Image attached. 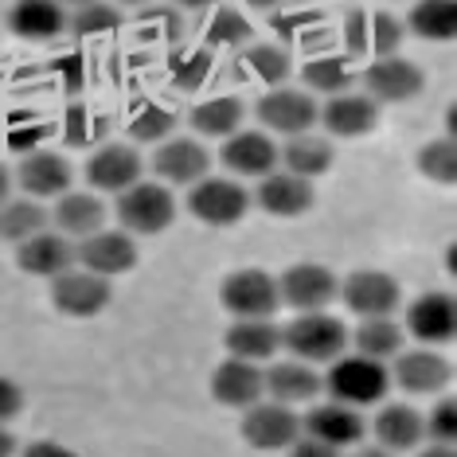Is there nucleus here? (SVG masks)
<instances>
[{
  "mask_svg": "<svg viewBox=\"0 0 457 457\" xmlns=\"http://www.w3.org/2000/svg\"><path fill=\"white\" fill-rule=\"evenodd\" d=\"M320 387H328L332 403H345V407H368L379 403L391 387V371L379 360L368 356H337L328 368V376L320 379Z\"/></svg>",
  "mask_w": 457,
  "mask_h": 457,
  "instance_id": "nucleus-1",
  "label": "nucleus"
},
{
  "mask_svg": "<svg viewBox=\"0 0 457 457\" xmlns=\"http://www.w3.org/2000/svg\"><path fill=\"white\" fill-rule=\"evenodd\" d=\"M348 332L328 313H297L282 328V348L301 363H332L345 352Z\"/></svg>",
  "mask_w": 457,
  "mask_h": 457,
  "instance_id": "nucleus-2",
  "label": "nucleus"
},
{
  "mask_svg": "<svg viewBox=\"0 0 457 457\" xmlns=\"http://www.w3.org/2000/svg\"><path fill=\"white\" fill-rule=\"evenodd\" d=\"M251 192L231 176H204L188 192V212L207 227H231L246 215Z\"/></svg>",
  "mask_w": 457,
  "mask_h": 457,
  "instance_id": "nucleus-3",
  "label": "nucleus"
},
{
  "mask_svg": "<svg viewBox=\"0 0 457 457\" xmlns=\"http://www.w3.org/2000/svg\"><path fill=\"white\" fill-rule=\"evenodd\" d=\"M220 301L235 320L251 317H274L282 297H278V278H270L266 270H235L223 278Z\"/></svg>",
  "mask_w": 457,
  "mask_h": 457,
  "instance_id": "nucleus-4",
  "label": "nucleus"
},
{
  "mask_svg": "<svg viewBox=\"0 0 457 457\" xmlns=\"http://www.w3.org/2000/svg\"><path fill=\"white\" fill-rule=\"evenodd\" d=\"M118 220L126 231L137 235H161L164 227L176 220V200L164 184H149L137 180L133 188L118 195Z\"/></svg>",
  "mask_w": 457,
  "mask_h": 457,
  "instance_id": "nucleus-5",
  "label": "nucleus"
},
{
  "mask_svg": "<svg viewBox=\"0 0 457 457\" xmlns=\"http://www.w3.org/2000/svg\"><path fill=\"white\" fill-rule=\"evenodd\" d=\"M337 294H340L337 274L320 262H297L278 278V297H282V305L297 309V313H325L337 301Z\"/></svg>",
  "mask_w": 457,
  "mask_h": 457,
  "instance_id": "nucleus-6",
  "label": "nucleus"
},
{
  "mask_svg": "<svg viewBox=\"0 0 457 457\" xmlns=\"http://www.w3.org/2000/svg\"><path fill=\"white\" fill-rule=\"evenodd\" d=\"M317 102L305 95V90H289V87H270L262 98H258V121L274 133H286V137H297V133H309L317 126Z\"/></svg>",
  "mask_w": 457,
  "mask_h": 457,
  "instance_id": "nucleus-7",
  "label": "nucleus"
},
{
  "mask_svg": "<svg viewBox=\"0 0 457 457\" xmlns=\"http://www.w3.org/2000/svg\"><path fill=\"white\" fill-rule=\"evenodd\" d=\"M110 278H98L90 270H75L51 278V305L67 317H98L110 305Z\"/></svg>",
  "mask_w": 457,
  "mask_h": 457,
  "instance_id": "nucleus-8",
  "label": "nucleus"
},
{
  "mask_svg": "<svg viewBox=\"0 0 457 457\" xmlns=\"http://www.w3.org/2000/svg\"><path fill=\"white\" fill-rule=\"evenodd\" d=\"M243 438L251 442L254 450H266V453L289 450V445L301 438V419L286 403H254V407H246Z\"/></svg>",
  "mask_w": 457,
  "mask_h": 457,
  "instance_id": "nucleus-9",
  "label": "nucleus"
},
{
  "mask_svg": "<svg viewBox=\"0 0 457 457\" xmlns=\"http://www.w3.org/2000/svg\"><path fill=\"white\" fill-rule=\"evenodd\" d=\"M340 297L356 317H391L399 309V282L383 270H356L340 282Z\"/></svg>",
  "mask_w": 457,
  "mask_h": 457,
  "instance_id": "nucleus-10",
  "label": "nucleus"
},
{
  "mask_svg": "<svg viewBox=\"0 0 457 457\" xmlns=\"http://www.w3.org/2000/svg\"><path fill=\"white\" fill-rule=\"evenodd\" d=\"M145 172V161L141 153L133 149V145H102V149L95 153V157L87 161V184L95 192H113L121 195L126 188H133V184L141 180Z\"/></svg>",
  "mask_w": 457,
  "mask_h": 457,
  "instance_id": "nucleus-11",
  "label": "nucleus"
},
{
  "mask_svg": "<svg viewBox=\"0 0 457 457\" xmlns=\"http://www.w3.org/2000/svg\"><path fill=\"white\" fill-rule=\"evenodd\" d=\"M75 262H82V270H90L98 278L129 274L133 262H137V243L126 231H95L79 243Z\"/></svg>",
  "mask_w": 457,
  "mask_h": 457,
  "instance_id": "nucleus-12",
  "label": "nucleus"
},
{
  "mask_svg": "<svg viewBox=\"0 0 457 457\" xmlns=\"http://www.w3.org/2000/svg\"><path fill=\"white\" fill-rule=\"evenodd\" d=\"M363 87L371 102H411L422 90V71L403 55H383L363 71Z\"/></svg>",
  "mask_w": 457,
  "mask_h": 457,
  "instance_id": "nucleus-13",
  "label": "nucleus"
},
{
  "mask_svg": "<svg viewBox=\"0 0 457 457\" xmlns=\"http://www.w3.org/2000/svg\"><path fill=\"white\" fill-rule=\"evenodd\" d=\"M153 172H157L164 184H188L192 188L195 180L212 176V153L192 137L161 141V149L153 153Z\"/></svg>",
  "mask_w": 457,
  "mask_h": 457,
  "instance_id": "nucleus-14",
  "label": "nucleus"
},
{
  "mask_svg": "<svg viewBox=\"0 0 457 457\" xmlns=\"http://www.w3.org/2000/svg\"><path fill=\"white\" fill-rule=\"evenodd\" d=\"M345 39L356 55H399L403 24L391 12H352L345 20Z\"/></svg>",
  "mask_w": 457,
  "mask_h": 457,
  "instance_id": "nucleus-15",
  "label": "nucleus"
},
{
  "mask_svg": "<svg viewBox=\"0 0 457 457\" xmlns=\"http://www.w3.org/2000/svg\"><path fill=\"white\" fill-rule=\"evenodd\" d=\"M251 200L262 207L266 215H278V220H294V215H305L313 207V180L294 172H270L258 180V192Z\"/></svg>",
  "mask_w": 457,
  "mask_h": 457,
  "instance_id": "nucleus-16",
  "label": "nucleus"
},
{
  "mask_svg": "<svg viewBox=\"0 0 457 457\" xmlns=\"http://www.w3.org/2000/svg\"><path fill=\"white\" fill-rule=\"evenodd\" d=\"M212 395L215 403L223 407H235V411H246L254 403H262L266 395V379H262V368L251 360H223L212 376Z\"/></svg>",
  "mask_w": 457,
  "mask_h": 457,
  "instance_id": "nucleus-17",
  "label": "nucleus"
},
{
  "mask_svg": "<svg viewBox=\"0 0 457 457\" xmlns=\"http://www.w3.org/2000/svg\"><path fill=\"white\" fill-rule=\"evenodd\" d=\"M407 332L422 345H450L457 332V305L450 294H422L407 309Z\"/></svg>",
  "mask_w": 457,
  "mask_h": 457,
  "instance_id": "nucleus-18",
  "label": "nucleus"
},
{
  "mask_svg": "<svg viewBox=\"0 0 457 457\" xmlns=\"http://www.w3.org/2000/svg\"><path fill=\"white\" fill-rule=\"evenodd\" d=\"M301 430H305V438L345 450V445H356L363 438V419L356 407H345V403H320L301 419Z\"/></svg>",
  "mask_w": 457,
  "mask_h": 457,
  "instance_id": "nucleus-19",
  "label": "nucleus"
},
{
  "mask_svg": "<svg viewBox=\"0 0 457 457\" xmlns=\"http://www.w3.org/2000/svg\"><path fill=\"white\" fill-rule=\"evenodd\" d=\"M220 161H223L235 176H254V180H262V176L274 172V164H278V149H274V141H270L266 133L235 129L231 137L223 141Z\"/></svg>",
  "mask_w": 457,
  "mask_h": 457,
  "instance_id": "nucleus-20",
  "label": "nucleus"
},
{
  "mask_svg": "<svg viewBox=\"0 0 457 457\" xmlns=\"http://www.w3.org/2000/svg\"><path fill=\"white\" fill-rule=\"evenodd\" d=\"M16 266L32 278H59L75 266V246L67 243V235L39 231L16 246Z\"/></svg>",
  "mask_w": 457,
  "mask_h": 457,
  "instance_id": "nucleus-21",
  "label": "nucleus"
},
{
  "mask_svg": "<svg viewBox=\"0 0 457 457\" xmlns=\"http://www.w3.org/2000/svg\"><path fill=\"white\" fill-rule=\"evenodd\" d=\"M450 376L453 371H450V363H445V356H438V352H430V348L403 352V356H395V368H391V379L411 395L442 391L445 383H450Z\"/></svg>",
  "mask_w": 457,
  "mask_h": 457,
  "instance_id": "nucleus-22",
  "label": "nucleus"
},
{
  "mask_svg": "<svg viewBox=\"0 0 457 457\" xmlns=\"http://www.w3.org/2000/svg\"><path fill=\"white\" fill-rule=\"evenodd\" d=\"M317 121H325V129L332 137H363L368 129H376L379 106L368 95H337L317 110Z\"/></svg>",
  "mask_w": 457,
  "mask_h": 457,
  "instance_id": "nucleus-23",
  "label": "nucleus"
},
{
  "mask_svg": "<svg viewBox=\"0 0 457 457\" xmlns=\"http://www.w3.org/2000/svg\"><path fill=\"white\" fill-rule=\"evenodd\" d=\"M71 164L59 157V153H51V149H36V153H28L24 161H20V172H16V180H20V188H24L28 195H36V200H47V195H63L71 192Z\"/></svg>",
  "mask_w": 457,
  "mask_h": 457,
  "instance_id": "nucleus-24",
  "label": "nucleus"
},
{
  "mask_svg": "<svg viewBox=\"0 0 457 457\" xmlns=\"http://www.w3.org/2000/svg\"><path fill=\"white\" fill-rule=\"evenodd\" d=\"M8 28L20 39H55L67 32V12L59 0H16L8 8Z\"/></svg>",
  "mask_w": 457,
  "mask_h": 457,
  "instance_id": "nucleus-25",
  "label": "nucleus"
},
{
  "mask_svg": "<svg viewBox=\"0 0 457 457\" xmlns=\"http://www.w3.org/2000/svg\"><path fill=\"white\" fill-rule=\"evenodd\" d=\"M227 352L235 360H251V363H262L270 360L278 348H282V328L270 325V317H251V320H235L223 337Z\"/></svg>",
  "mask_w": 457,
  "mask_h": 457,
  "instance_id": "nucleus-26",
  "label": "nucleus"
},
{
  "mask_svg": "<svg viewBox=\"0 0 457 457\" xmlns=\"http://www.w3.org/2000/svg\"><path fill=\"white\" fill-rule=\"evenodd\" d=\"M262 379H266V391L274 395V403H286V407H294V403H309L320 391V376L301 360L274 363L270 371H262Z\"/></svg>",
  "mask_w": 457,
  "mask_h": 457,
  "instance_id": "nucleus-27",
  "label": "nucleus"
},
{
  "mask_svg": "<svg viewBox=\"0 0 457 457\" xmlns=\"http://www.w3.org/2000/svg\"><path fill=\"white\" fill-rule=\"evenodd\" d=\"M51 220L63 235H75V238H87L102 231V220H106V207H102L98 195L90 192H63L51 212Z\"/></svg>",
  "mask_w": 457,
  "mask_h": 457,
  "instance_id": "nucleus-28",
  "label": "nucleus"
},
{
  "mask_svg": "<svg viewBox=\"0 0 457 457\" xmlns=\"http://www.w3.org/2000/svg\"><path fill=\"white\" fill-rule=\"evenodd\" d=\"M376 438L383 450H414L422 442V414L407 403H391L376 414Z\"/></svg>",
  "mask_w": 457,
  "mask_h": 457,
  "instance_id": "nucleus-29",
  "label": "nucleus"
},
{
  "mask_svg": "<svg viewBox=\"0 0 457 457\" xmlns=\"http://www.w3.org/2000/svg\"><path fill=\"white\" fill-rule=\"evenodd\" d=\"M188 121L200 137H231V133L243 126V98H235V95L204 98L200 106L188 113Z\"/></svg>",
  "mask_w": 457,
  "mask_h": 457,
  "instance_id": "nucleus-30",
  "label": "nucleus"
},
{
  "mask_svg": "<svg viewBox=\"0 0 457 457\" xmlns=\"http://www.w3.org/2000/svg\"><path fill=\"white\" fill-rule=\"evenodd\" d=\"M411 32L430 44H445L457 32V0H419L411 8Z\"/></svg>",
  "mask_w": 457,
  "mask_h": 457,
  "instance_id": "nucleus-31",
  "label": "nucleus"
},
{
  "mask_svg": "<svg viewBox=\"0 0 457 457\" xmlns=\"http://www.w3.org/2000/svg\"><path fill=\"white\" fill-rule=\"evenodd\" d=\"M278 161L286 164V172L313 180V176L328 172V164H332V145L320 141V137H309V133H297V137H289V145H286L282 153H278Z\"/></svg>",
  "mask_w": 457,
  "mask_h": 457,
  "instance_id": "nucleus-32",
  "label": "nucleus"
},
{
  "mask_svg": "<svg viewBox=\"0 0 457 457\" xmlns=\"http://www.w3.org/2000/svg\"><path fill=\"white\" fill-rule=\"evenodd\" d=\"M51 215L39 207L36 200H4L0 204V238L4 243H28L32 235L47 231Z\"/></svg>",
  "mask_w": 457,
  "mask_h": 457,
  "instance_id": "nucleus-33",
  "label": "nucleus"
},
{
  "mask_svg": "<svg viewBox=\"0 0 457 457\" xmlns=\"http://www.w3.org/2000/svg\"><path fill=\"white\" fill-rule=\"evenodd\" d=\"M356 352L360 356H368V360H391V356H399V348H403V328L395 325L391 317H363V325L356 328Z\"/></svg>",
  "mask_w": 457,
  "mask_h": 457,
  "instance_id": "nucleus-34",
  "label": "nucleus"
},
{
  "mask_svg": "<svg viewBox=\"0 0 457 457\" xmlns=\"http://www.w3.org/2000/svg\"><path fill=\"white\" fill-rule=\"evenodd\" d=\"M301 79H305V87L313 90V95H325V98H337V95H348L356 75H352V67L345 59L337 55H320V59H309L305 71H301Z\"/></svg>",
  "mask_w": 457,
  "mask_h": 457,
  "instance_id": "nucleus-35",
  "label": "nucleus"
},
{
  "mask_svg": "<svg viewBox=\"0 0 457 457\" xmlns=\"http://www.w3.org/2000/svg\"><path fill=\"white\" fill-rule=\"evenodd\" d=\"M243 67L251 71V79L258 82H266V87H282V82L289 79V55L282 47H274V44H254V47H246L243 51Z\"/></svg>",
  "mask_w": 457,
  "mask_h": 457,
  "instance_id": "nucleus-36",
  "label": "nucleus"
},
{
  "mask_svg": "<svg viewBox=\"0 0 457 457\" xmlns=\"http://www.w3.org/2000/svg\"><path fill=\"white\" fill-rule=\"evenodd\" d=\"M121 24L118 8L113 4H102V0H90V4H79L75 12L67 16V32L79 36V39H95V36H106Z\"/></svg>",
  "mask_w": 457,
  "mask_h": 457,
  "instance_id": "nucleus-37",
  "label": "nucleus"
},
{
  "mask_svg": "<svg viewBox=\"0 0 457 457\" xmlns=\"http://www.w3.org/2000/svg\"><path fill=\"white\" fill-rule=\"evenodd\" d=\"M172 129H176V113L169 106H157V102H145L129 118L133 141H164V137H172Z\"/></svg>",
  "mask_w": 457,
  "mask_h": 457,
  "instance_id": "nucleus-38",
  "label": "nucleus"
},
{
  "mask_svg": "<svg viewBox=\"0 0 457 457\" xmlns=\"http://www.w3.org/2000/svg\"><path fill=\"white\" fill-rule=\"evenodd\" d=\"M63 133H67V145H95L110 133V118L95 106H71Z\"/></svg>",
  "mask_w": 457,
  "mask_h": 457,
  "instance_id": "nucleus-39",
  "label": "nucleus"
},
{
  "mask_svg": "<svg viewBox=\"0 0 457 457\" xmlns=\"http://www.w3.org/2000/svg\"><path fill=\"white\" fill-rule=\"evenodd\" d=\"M419 169L426 180H438V184H453L457 180V149L453 141H430L426 149L419 153Z\"/></svg>",
  "mask_w": 457,
  "mask_h": 457,
  "instance_id": "nucleus-40",
  "label": "nucleus"
},
{
  "mask_svg": "<svg viewBox=\"0 0 457 457\" xmlns=\"http://www.w3.org/2000/svg\"><path fill=\"white\" fill-rule=\"evenodd\" d=\"M207 44L212 47H243V44H251V24H246V16L235 12V8H220L215 20L207 24Z\"/></svg>",
  "mask_w": 457,
  "mask_h": 457,
  "instance_id": "nucleus-41",
  "label": "nucleus"
},
{
  "mask_svg": "<svg viewBox=\"0 0 457 457\" xmlns=\"http://www.w3.org/2000/svg\"><path fill=\"white\" fill-rule=\"evenodd\" d=\"M422 434H430L438 445H453V438H457V407H453V399H442L438 407L430 411V419H422Z\"/></svg>",
  "mask_w": 457,
  "mask_h": 457,
  "instance_id": "nucleus-42",
  "label": "nucleus"
},
{
  "mask_svg": "<svg viewBox=\"0 0 457 457\" xmlns=\"http://www.w3.org/2000/svg\"><path fill=\"white\" fill-rule=\"evenodd\" d=\"M172 75H176V87L195 90L207 75H212V59H207L204 51H195V55H180V59L172 63Z\"/></svg>",
  "mask_w": 457,
  "mask_h": 457,
  "instance_id": "nucleus-43",
  "label": "nucleus"
},
{
  "mask_svg": "<svg viewBox=\"0 0 457 457\" xmlns=\"http://www.w3.org/2000/svg\"><path fill=\"white\" fill-rule=\"evenodd\" d=\"M20 407H24V391H20L8 376H0V422L16 419Z\"/></svg>",
  "mask_w": 457,
  "mask_h": 457,
  "instance_id": "nucleus-44",
  "label": "nucleus"
},
{
  "mask_svg": "<svg viewBox=\"0 0 457 457\" xmlns=\"http://www.w3.org/2000/svg\"><path fill=\"white\" fill-rule=\"evenodd\" d=\"M289 457H340V450H332V445L317 442V438H297L289 445Z\"/></svg>",
  "mask_w": 457,
  "mask_h": 457,
  "instance_id": "nucleus-45",
  "label": "nucleus"
},
{
  "mask_svg": "<svg viewBox=\"0 0 457 457\" xmlns=\"http://www.w3.org/2000/svg\"><path fill=\"white\" fill-rule=\"evenodd\" d=\"M141 28H157V32H176V20L169 8H149V12L141 16Z\"/></svg>",
  "mask_w": 457,
  "mask_h": 457,
  "instance_id": "nucleus-46",
  "label": "nucleus"
},
{
  "mask_svg": "<svg viewBox=\"0 0 457 457\" xmlns=\"http://www.w3.org/2000/svg\"><path fill=\"white\" fill-rule=\"evenodd\" d=\"M24 457H75L67 450V445H59V442H32L24 450Z\"/></svg>",
  "mask_w": 457,
  "mask_h": 457,
  "instance_id": "nucleus-47",
  "label": "nucleus"
},
{
  "mask_svg": "<svg viewBox=\"0 0 457 457\" xmlns=\"http://www.w3.org/2000/svg\"><path fill=\"white\" fill-rule=\"evenodd\" d=\"M12 453H16V434L0 422V457H12Z\"/></svg>",
  "mask_w": 457,
  "mask_h": 457,
  "instance_id": "nucleus-48",
  "label": "nucleus"
},
{
  "mask_svg": "<svg viewBox=\"0 0 457 457\" xmlns=\"http://www.w3.org/2000/svg\"><path fill=\"white\" fill-rule=\"evenodd\" d=\"M8 188H12V176H8V169L0 164V204L8 200Z\"/></svg>",
  "mask_w": 457,
  "mask_h": 457,
  "instance_id": "nucleus-49",
  "label": "nucleus"
},
{
  "mask_svg": "<svg viewBox=\"0 0 457 457\" xmlns=\"http://www.w3.org/2000/svg\"><path fill=\"white\" fill-rule=\"evenodd\" d=\"M419 457H453L450 445H430V450H422Z\"/></svg>",
  "mask_w": 457,
  "mask_h": 457,
  "instance_id": "nucleus-50",
  "label": "nucleus"
},
{
  "mask_svg": "<svg viewBox=\"0 0 457 457\" xmlns=\"http://www.w3.org/2000/svg\"><path fill=\"white\" fill-rule=\"evenodd\" d=\"M176 4H180V8H212L215 0H176Z\"/></svg>",
  "mask_w": 457,
  "mask_h": 457,
  "instance_id": "nucleus-51",
  "label": "nucleus"
},
{
  "mask_svg": "<svg viewBox=\"0 0 457 457\" xmlns=\"http://www.w3.org/2000/svg\"><path fill=\"white\" fill-rule=\"evenodd\" d=\"M352 457H395V453L391 450H356Z\"/></svg>",
  "mask_w": 457,
  "mask_h": 457,
  "instance_id": "nucleus-52",
  "label": "nucleus"
},
{
  "mask_svg": "<svg viewBox=\"0 0 457 457\" xmlns=\"http://www.w3.org/2000/svg\"><path fill=\"white\" fill-rule=\"evenodd\" d=\"M251 8H274V4H282V0H246Z\"/></svg>",
  "mask_w": 457,
  "mask_h": 457,
  "instance_id": "nucleus-53",
  "label": "nucleus"
},
{
  "mask_svg": "<svg viewBox=\"0 0 457 457\" xmlns=\"http://www.w3.org/2000/svg\"><path fill=\"white\" fill-rule=\"evenodd\" d=\"M59 4H75L79 8V4H90V0H59Z\"/></svg>",
  "mask_w": 457,
  "mask_h": 457,
  "instance_id": "nucleus-54",
  "label": "nucleus"
},
{
  "mask_svg": "<svg viewBox=\"0 0 457 457\" xmlns=\"http://www.w3.org/2000/svg\"><path fill=\"white\" fill-rule=\"evenodd\" d=\"M118 4H145V0H118Z\"/></svg>",
  "mask_w": 457,
  "mask_h": 457,
  "instance_id": "nucleus-55",
  "label": "nucleus"
}]
</instances>
